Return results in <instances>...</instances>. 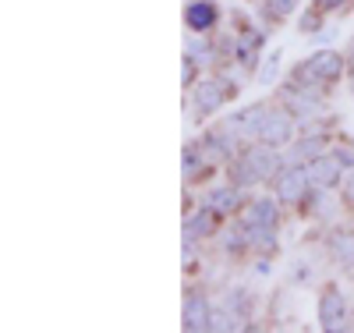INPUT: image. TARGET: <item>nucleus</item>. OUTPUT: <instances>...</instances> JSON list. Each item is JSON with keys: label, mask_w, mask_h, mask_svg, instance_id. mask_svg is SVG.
Returning <instances> with one entry per match:
<instances>
[{"label": "nucleus", "mask_w": 354, "mask_h": 333, "mask_svg": "<svg viewBox=\"0 0 354 333\" xmlns=\"http://www.w3.org/2000/svg\"><path fill=\"white\" fill-rule=\"evenodd\" d=\"M209 305H205V298L202 294H192L188 298V305H185V330L188 333H202V330H209Z\"/></svg>", "instance_id": "423d86ee"}, {"label": "nucleus", "mask_w": 354, "mask_h": 333, "mask_svg": "<svg viewBox=\"0 0 354 333\" xmlns=\"http://www.w3.org/2000/svg\"><path fill=\"white\" fill-rule=\"evenodd\" d=\"M270 11L287 15V11H294V0H270Z\"/></svg>", "instance_id": "a211bd4d"}, {"label": "nucleus", "mask_w": 354, "mask_h": 333, "mask_svg": "<svg viewBox=\"0 0 354 333\" xmlns=\"http://www.w3.org/2000/svg\"><path fill=\"white\" fill-rule=\"evenodd\" d=\"M315 4H319V8H326V11H330V8H337V4H344V0H315Z\"/></svg>", "instance_id": "4be33fe9"}, {"label": "nucleus", "mask_w": 354, "mask_h": 333, "mask_svg": "<svg viewBox=\"0 0 354 333\" xmlns=\"http://www.w3.org/2000/svg\"><path fill=\"white\" fill-rule=\"evenodd\" d=\"M347 202L354 206V170H351V177H347Z\"/></svg>", "instance_id": "aec40b11"}, {"label": "nucleus", "mask_w": 354, "mask_h": 333, "mask_svg": "<svg viewBox=\"0 0 354 333\" xmlns=\"http://www.w3.org/2000/svg\"><path fill=\"white\" fill-rule=\"evenodd\" d=\"M337 160H340V163H354V153H351V149H340Z\"/></svg>", "instance_id": "412c9836"}, {"label": "nucleus", "mask_w": 354, "mask_h": 333, "mask_svg": "<svg viewBox=\"0 0 354 333\" xmlns=\"http://www.w3.org/2000/svg\"><path fill=\"white\" fill-rule=\"evenodd\" d=\"M273 78H277V53H273V60H270V64H266V68L259 71V82H262V85H270Z\"/></svg>", "instance_id": "dca6fc26"}, {"label": "nucleus", "mask_w": 354, "mask_h": 333, "mask_svg": "<svg viewBox=\"0 0 354 333\" xmlns=\"http://www.w3.org/2000/svg\"><path fill=\"white\" fill-rule=\"evenodd\" d=\"M255 46H259V39H255V36H245V43L238 46V53H241L245 60H252V50H255Z\"/></svg>", "instance_id": "f3484780"}, {"label": "nucleus", "mask_w": 354, "mask_h": 333, "mask_svg": "<svg viewBox=\"0 0 354 333\" xmlns=\"http://www.w3.org/2000/svg\"><path fill=\"white\" fill-rule=\"evenodd\" d=\"M333 252L344 266H354V234H337L333 237Z\"/></svg>", "instance_id": "4468645a"}, {"label": "nucleus", "mask_w": 354, "mask_h": 333, "mask_svg": "<svg viewBox=\"0 0 354 333\" xmlns=\"http://www.w3.org/2000/svg\"><path fill=\"white\" fill-rule=\"evenodd\" d=\"M220 93H223V85H220V82H202V85H198V93H195V107H198V114L216 110L220 100H223Z\"/></svg>", "instance_id": "1a4fd4ad"}, {"label": "nucleus", "mask_w": 354, "mask_h": 333, "mask_svg": "<svg viewBox=\"0 0 354 333\" xmlns=\"http://www.w3.org/2000/svg\"><path fill=\"white\" fill-rule=\"evenodd\" d=\"M344 298L337 291H326L319 301V319H322V330H344Z\"/></svg>", "instance_id": "39448f33"}, {"label": "nucleus", "mask_w": 354, "mask_h": 333, "mask_svg": "<svg viewBox=\"0 0 354 333\" xmlns=\"http://www.w3.org/2000/svg\"><path fill=\"white\" fill-rule=\"evenodd\" d=\"M262 120H266V110L262 107H248L245 114H238L230 120L234 128H238L241 135H259V128H262Z\"/></svg>", "instance_id": "9b49d317"}, {"label": "nucleus", "mask_w": 354, "mask_h": 333, "mask_svg": "<svg viewBox=\"0 0 354 333\" xmlns=\"http://www.w3.org/2000/svg\"><path fill=\"white\" fill-rule=\"evenodd\" d=\"M305 170H308L312 185L330 188V185H337V177H340V160H337V156H315V160H308Z\"/></svg>", "instance_id": "7ed1b4c3"}, {"label": "nucleus", "mask_w": 354, "mask_h": 333, "mask_svg": "<svg viewBox=\"0 0 354 333\" xmlns=\"http://www.w3.org/2000/svg\"><path fill=\"white\" fill-rule=\"evenodd\" d=\"M259 138L266 142V145H283L287 138H290V117L287 114H266V120H262V128H259Z\"/></svg>", "instance_id": "20e7f679"}, {"label": "nucleus", "mask_w": 354, "mask_h": 333, "mask_svg": "<svg viewBox=\"0 0 354 333\" xmlns=\"http://www.w3.org/2000/svg\"><path fill=\"white\" fill-rule=\"evenodd\" d=\"M351 60H354V53H351Z\"/></svg>", "instance_id": "5701e85b"}, {"label": "nucleus", "mask_w": 354, "mask_h": 333, "mask_svg": "<svg viewBox=\"0 0 354 333\" xmlns=\"http://www.w3.org/2000/svg\"><path fill=\"white\" fill-rule=\"evenodd\" d=\"M277 224V206L270 199H259L252 209H248V217H245V231H255V227H273Z\"/></svg>", "instance_id": "6e6552de"}, {"label": "nucleus", "mask_w": 354, "mask_h": 333, "mask_svg": "<svg viewBox=\"0 0 354 333\" xmlns=\"http://www.w3.org/2000/svg\"><path fill=\"white\" fill-rule=\"evenodd\" d=\"M277 170H280V156L273 153V145H259V149H252V153L238 163L234 181H238V185H255V181L273 177Z\"/></svg>", "instance_id": "f257e3e1"}, {"label": "nucleus", "mask_w": 354, "mask_h": 333, "mask_svg": "<svg viewBox=\"0 0 354 333\" xmlns=\"http://www.w3.org/2000/svg\"><path fill=\"white\" fill-rule=\"evenodd\" d=\"M322 149H326L322 138H305V142H298V149H294V160H315V156H322Z\"/></svg>", "instance_id": "2eb2a0df"}, {"label": "nucleus", "mask_w": 354, "mask_h": 333, "mask_svg": "<svg viewBox=\"0 0 354 333\" xmlns=\"http://www.w3.org/2000/svg\"><path fill=\"white\" fill-rule=\"evenodd\" d=\"M192 78H195V64H192V60H185V71H181V82H185V85H192Z\"/></svg>", "instance_id": "6ab92c4d"}, {"label": "nucleus", "mask_w": 354, "mask_h": 333, "mask_svg": "<svg viewBox=\"0 0 354 333\" xmlns=\"http://www.w3.org/2000/svg\"><path fill=\"white\" fill-rule=\"evenodd\" d=\"M209 209H216V213H234V209H238V188H216L209 195Z\"/></svg>", "instance_id": "f8f14e48"}, {"label": "nucleus", "mask_w": 354, "mask_h": 333, "mask_svg": "<svg viewBox=\"0 0 354 333\" xmlns=\"http://www.w3.org/2000/svg\"><path fill=\"white\" fill-rule=\"evenodd\" d=\"M308 170L305 167H294V170H283L280 174V181H277V195L283 199V202H301L305 199V192H308Z\"/></svg>", "instance_id": "f03ea898"}, {"label": "nucleus", "mask_w": 354, "mask_h": 333, "mask_svg": "<svg viewBox=\"0 0 354 333\" xmlns=\"http://www.w3.org/2000/svg\"><path fill=\"white\" fill-rule=\"evenodd\" d=\"M209 231H213V209H205V213H198V217H192V220L185 224V237H188V241L209 234Z\"/></svg>", "instance_id": "ddd939ff"}, {"label": "nucleus", "mask_w": 354, "mask_h": 333, "mask_svg": "<svg viewBox=\"0 0 354 333\" xmlns=\"http://www.w3.org/2000/svg\"><path fill=\"white\" fill-rule=\"evenodd\" d=\"M308 75L312 78H319V82H333L337 75H340V68H344V60L337 57V53H330V50H322V53H315L312 60H308Z\"/></svg>", "instance_id": "0eeeda50"}, {"label": "nucleus", "mask_w": 354, "mask_h": 333, "mask_svg": "<svg viewBox=\"0 0 354 333\" xmlns=\"http://www.w3.org/2000/svg\"><path fill=\"white\" fill-rule=\"evenodd\" d=\"M185 21H188V28L202 33V28H209V25L216 21V8H213V4H205V0H198V4H192V8H188Z\"/></svg>", "instance_id": "9d476101"}]
</instances>
